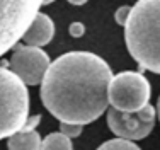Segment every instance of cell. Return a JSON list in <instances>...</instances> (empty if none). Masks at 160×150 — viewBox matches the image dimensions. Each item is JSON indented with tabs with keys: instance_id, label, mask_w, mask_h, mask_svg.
<instances>
[{
	"instance_id": "cell-3",
	"label": "cell",
	"mask_w": 160,
	"mask_h": 150,
	"mask_svg": "<svg viewBox=\"0 0 160 150\" xmlns=\"http://www.w3.org/2000/svg\"><path fill=\"white\" fill-rule=\"evenodd\" d=\"M28 118V87L12 70L0 67V140L19 132Z\"/></svg>"
},
{
	"instance_id": "cell-7",
	"label": "cell",
	"mask_w": 160,
	"mask_h": 150,
	"mask_svg": "<svg viewBox=\"0 0 160 150\" xmlns=\"http://www.w3.org/2000/svg\"><path fill=\"white\" fill-rule=\"evenodd\" d=\"M49 56L38 46H17L14 49L9 65L26 85H38L43 82L44 74L49 67Z\"/></svg>"
},
{
	"instance_id": "cell-9",
	"label": "cell",
	"mask_w": 160,
	"mask_h": 150,
	"mask_svg": "<svg viewBox=\"0 0 160 150\" xmlns=\"http://www.w3.org/2000/svg\"><path fill=\"white\" fill-rule=\"evenodd\" d=\"M41 137L36 130L21 128L9 137L7 147L9 150H41Z\"/></svg>"
},
{
	"instance_id": "cell-5",
	"label": "cell",
	"mask_w": 160,
	"mask_h": 150,
	"mask_svg": "<svg viewBox=\"0 0 160 150\" xmlns=\"http://www.w3.org/2000/svg\"><path fill=\"white\" fill-rule=\"evenodd\" d=\"M152 87L138 72H121L112 75L109 84V104L119 111H140L150 104Z\"/></svg>"
},
{
	"instance_id": "cell-8",
	"label": "cell",
	"mask_w": 160,
	"mask_h": 150,
	"mask_svg": "<svg viewBox=\"0 0 160 150\" xmlns=\"http://www.w3.org/2000/svg\"><path fill=\"white\" fill-rule=\"evenodd\" d=\"M53 34H55V24H53V21L46 14L38 12L36 17L31 21L29 28L26 29L24 36H22V41L28 46H38V48H41V46L48 44L53 39Z\"/></svg>"
},
{
	"instance_id": "cell-14",
	"label": "cell",
	"mask_w": 160,
	"mask_h": 150,
	"mask_svg": "<svg viewBox=\"0 0 160 150\" xmlns=\"http://www.w3.org/2000/svg\"><path fill=\"white\" fill-rule=\"evenodd\" d=\"M70 34L73 38H80V36H82V34H83V24H82V22H72Z\"/></svg>"
},
{
	"instance_id": "cell-6",
	"label": "cell",
	"mask_w": 160,
	"mask_h": 150,
	"mask_svg": "<svg viewBox=\"0 0 160 150\" xmlns=\"http://www.w3.org/2000/svg\"><path fill=\"white\" fill-rule=\"evenodd\" d=\"M157 109L147 104L140 111H119L116 107L108 109V125L116 137L124 140H142L153 130Z\"/></svg>"
},
{
	"instance_id": "cell-2",
	"label": "cell",
	"mask_w": 160,
	"mask_h": 150,
	"mask_svg": "<svg viewBox=\"0 0 160 150\" xmlns=\"http://www.w3.org/2000/svg\"><path fill=\"white\" fill-rule=\"evenodd\" d=\"M124 39L133 60L160 75V0H138L131 7Z\"/></svg>"
},
{
	"instance_id": "cell-18",
	"label": "cell",
	"mask_w": 160,
	"mask_h": 150,
	"mask_svg": "<svg viewBox=\"0 0 160 150\" xmlns=\"http://www.w3.org/2000/svg\"><path fill=\"white\" fill-rule=\"evenodd\" d=\"M51 2H55V0H43V5H48V3H51Z\"/></svg>"
},
{
	"instance_id": "cell-13",
	"label": "cell",
	"mask_w": 160,
	"mask_h": 150,
	"mask_svg": "<svg viewBox=\"0 0 160 150\" xmlns=\"http://www.w3.org/2000/svg\"><path fill=\"white\" fill-rule=\"evenodd\" d=\"M129 12H131V7L124 5V7H119V9L116 10V22L119 26H124L129 17Z\"/></svg>"
},
{
	"instance_id": "cell-16",
	"label": "cell",
	"mask_w": 160,
	"mask_h": 150,
	"mask_svg": "<svg viewBox=\"0 0 160 150\" xmlns=\"http://www.w3.org/2000/svg\"><path fill=\"white\" fill-rule=\"evenodd\" d=\"M68 2L72 5H83V3H87V0H68Z\"/></svg>"
},
{
	"instance_id": "cell-12",
	"label": "cell",
	"mask_w": 160,
	"mask_h": 150,
	"mask_svg": "<svg viewBox=\"0 0 160 150\" xmlns=\"http://www.w3.org/2000/svg\"><path fill=\"white\" fill-rule=\"evenodd\" d=\"M60 132L70 138H77L82 133V125H77V123H60Z\"/></svg>"
},
{
	"instance_id": "cell-1",
	"label": "cell",
	"mask_w": 160,
	"mask_h": 150,
	"mask_svg": "<svg viewBox=\"0 0 160 150\" xmlns=\"http://www.w3.org/2000/svg\"><path fill=\"white\" fill-rule=\"evenodd\" d=\"M112 70L90 51H70L49 63L41 82V101L62 123L89 125L109 104Z\"/></svg>"
},
{
	"instance_id": "cell-4",
	"label": "cell",
	"mask_w": 160,
	"mask_h": 150,
	"mask_svg": "<svg viewBox=\"0 0 160 150\" xmlns=\"http://www.w3.org/2000/svg\"><path fill=\"white\" fill-rule=\"evenodd\" d=\"M43 0H0V56L22 39Z\"/></svg>"
},
{
	"instance_id": "cell-10",
	"label": "cell",
	"mask_w": 160,
	"mask_h": 150,
	"mask_svg": "<svg viewBox=\"0 0 160 150\" xmlns=\"http://www.w3.org/2000/svg\"><path fill=\"white\" fill-rule=\"evenodd\" d=\"M41 150H73V145L70 137L62 132H56L44 137V140L41 142Z\"/></svg>"
},
{
	"instance_id": "cell-11",
	"label": "cell",
	"mask_w": 160,
	"mask_h": 150,
	"mask_svg": "<svg viewBox=\"0 0 160 150\" xmlns=\"http://www.w3.org/2000/svg\"><path fill=\"white\" fill-rule=\"evenodd\" d=\"M97 150H142V148L138 145H135V142L118 137V138H112V140L104 142Z\"/></svg>"
},
{
	"instance_id": "cell-15",
	"label": "cell",
	"mask_w": 160,
	"mask_h": 150,
	"mask_svg": "<svg viewBox=\"0 0 160 150\" xmlns=\"http://www.w3.org/2000/svg\"><path fill=\"white\" fill-rule=\"evenodd\" d=\"M39 121H41V116H32V118H28V121H26V125L22 126V128H26V130H34L38 125H39Z\"/></svg>"
},
{
	"instance_id": "cell-17",
	"label": "cell",
	"mask_w": 160,
	"mask_h": 150,
	"mask_svg": "<svg viewBox=\"0 0 160 150\" xmlns=\"http://www.w3.org/2000/svg\"><path fill=\"white\" fill-rule=\"evenodd\" d=\"M155 109H157V113H158V120H160V97H158V101H157V107H155Z\"/></svg>"
}]
</instances>
